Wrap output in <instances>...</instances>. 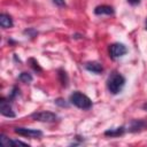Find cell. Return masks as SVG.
<instances>
[{
	"label": "cell",
	"mask_w": 147,
	"mask_h": 147,
	"mask_svg": "<svg viewBox=\"0 0 147 147\" xmlns=\"http://www.w3.org/2000/svg\"><path fill=\"white\" fill-rule=\"evenodd\" d=\"M144 109H145V110H147V102L144 105Z\"/></svg>",
	"instance_id": "cell-18"
},
{
	"label": "cell",
	"mask_w": 147,
	"mask_h": 147,
	"mask_svg": "<svg viewBox=\"0 0 147 147\" xmlns=\"http://www.w3.org/2000/svg\"><path fill=\"white\" fill-rule=\"evenodd\" d=\"M54 3H56L57 6H63L64 5V0H54Z\"/></svg>",
	"instance_id": "cell-16"
},
{
	"label": "cell",
	"mask_w": 147,
	"mask_h": 147,
	"mask_svg": "<svg viewBox=\"0 0 147 147\" xmlns=\"http://www.w3.org/2000/svg\"><path fill=\"white\" fill-rule=\"evenodd\" d=\"M127 2L131 5H138L140 2V0H127Z\"/></svg>",
	"instance_id": "cell-17"
},
{
	"label": "cell",
	"mask_w": 147,
	"mask_h": 147,
	"mask_svg": "<svg viewBox=\"0 0 147 147\" xmlns=\"http://www.w3.org/2000/svg\"><path fill=\"white\" fill-rule=\"evenodd\" d=\"M0 113L7 117H15V113L13 111L9 102H7L5 99H1L0 101Z\"/></svg>",
	"instance_id": "cell-6"
},
{
	"label": "cell",
	"mask_w": 147,
	"mask_h": 147,
	"mask_svg": "<svg viewBox=\"0 0 147 147\" xmlns=\"http://www.w3.org/2000/svg\"><path fill=\"white\" fill-rule=\"evenodd\" d=\"M126 52H127V49L123 44L116 42V44H113V45L109 46V53H110V56L113 59L121 57L124 54H126Z\"/></svg>",
	"instance_id": "cell-4"
},
{
	"label": "cell",
	"mask_w": 147,
	"mask_h": 147,
	"mask_svg": "<svg viewBox=\"0 0 147 147\" xmlns=\"http://www.w3.org/2000/svg\"><path fill=\"white\" fill-rule=\"evenodd\" d=\"M30 62L32 63V67H33V69H34V70H37V71H41V68L39 67L38 62H36L33 59H30Z\"/></svg>",
	"instance_id": "cell-14"
},
{
	"label": "cell",
	"mask_w": 147,
	"mask_h": 147,
	"mask_svg": "<svg viewBox=\"0 0 147 147\" xmlns=\"http://www.w3.org/2000/svg\"><path fill=\"white\" fill-rule=\"evenodd\" d=\"M0 25L5 29H8V28H11L13 26V20L9 15H6V14H1L0 15Z\"/></svg>",
	"instance_id": "cell-8"
},
{
	"label": "cell",
	"mask_w": 147,
	"mask_h": 147,
	"mask_svg": "<svg viewBox=\"0 0 147 147\" xmlns=\"http://www.w3.org/2000/svg\"><path fill=\"white\" fill-rule=\"evenodd\" d=\"M31 117L39 122H54L57 119V116L51 111H39L31 115Z\"/></svg>",
	"instance_id": "cell-3"
},
{
	"label": "cell",
	"mask_w": 147,
	"mask_h": 147,
	"mask_svg": "<svg viewBox=\"0 0 147 147\" xmlns=\"http://www.w3.org/2000/svg\"><path fill=\"white\" fill-rule=\"evenodd\" d=\"M145 26H146V28H145V29H146V30H147V18H146V25H145Z\"/></svg>",
	"instance_id": "cell-19"
},
{
	"label": "cell",
	"mask_w": 147,
	"mask_h": 147,
	"mask_svg": "<svg viewBox=\"0 0 147 147\" xmlns=\"http://www.w3.org/2000/svg\"><path fill=\"white\" fill-rule=\"evenodd\" d=\"M14 145H21V146H29L26 142H22L20 140H14Z\"/></svg>",
	"instance_id": "cell-15"
},
{
	"label": "cell",
	"mask_w": 147,
	"mask_h": 147,
	"mask_svg": "<svg viewBox=\"0 0 147 147\" xmlns=\"http://www.w3.org/2000/svg\"><path fill=\"white\" fill-rule=\"evenodd\" d=\"M20 80L23 83H31L32 82V76L28 72H22L20 75Z\"/></svg>",
	"instance_id": "cell-12"
},
{
	"label": "cell",
	"mask_w": 147,
	"mask_h": 147,
	"mask_svg": "<svg viewBox=\"0 0 147 147\" xmlns=\"http://www.w3.org/2000/svg\"><path fill=\"white\" fill-rule=\"evenodd\" d=\"M70 102L80 109H90L92 107L91 99L80 92H74L70 95Z\"/></svg>",
	"instance_id": "cell-2"
},
{
	"label": "cell",
	"mask_w": 147,
	"mask_h": 147,
	"mask_svg": "<svg viewBox=\"0 0 147 147\" xmlns=\"http://www.w3.org/2000/svg\"><path fill=\"white\" fill-rule=\"evenodd\" d=\"M60 76L62 77V79H61V83H62V85H67V82H68V78H67V75H65V71H63V70H60Z\"/></svg>",
	"instance_id": "cell-13"
},
{
	"label": "cell",
	"mask_w": 147,
	"mask_h": 147,
	"mask_svg": "<svg viewBox=\"0 0 147 147\" xmlns=\"http://www.w3.org/2000/svg\"><path fill=\"white\" fill-rule=\"evenodd\" d=\"M94 13L96 15H113L114 14V8L107 5H102V6H98L94 9Z\"/></svg>",
	"instance_id": "cell-7"
},
{
	"label": "cell",
	"mask_w": 147,
	"mask_h": 147,
	"mask_svg": "<svg viewBox=\"0 0 147 147\" xmlns=\"http://www.w3.org/2000/svg\"><path fill=\"white\" fill-rule=\"evenodd\" d=\"M0 140H1L2 146H5V147L14 146V140H9V139H8L6 136H3V134H1V136H0Z\"/></svg>",
	"instance_id": "cell-11"
},
{
	"label": "cell",
	"mask_w": 147,
	"mask_h": 147,
	"mask_svg": "<svg viewBox=\"0 0 147 147\" xmlns=\"http://www.w3.org/2000/svg\"><path fill=\"white\" fill-rule=\"evenodd\" d=\"M123 131H124V129H123V127H117V129H111V130L106 131V132H105V134H106V136H110V137H116V136L122 134V133H123Z\"/></svg>",
	"instance_id": "cell-10"
},
{
	"label": "cell",
	"mask_w": 147,
	"mask_h": 147,
	"mask_svg": "<svg viewBox=\"0 0 147 147\" xmlns=\"http://www.w3.org/2000/svg\"><path fill=\"white\" fill-rule=\"evenodd\" d=\"M15 133L23 136V137H29V138H38L42 136V132L39 130H34V129H26V127H16Z\"/></svg>",
	"instance_id": "cell-5"
},
{
	"label": "cell",
	"mask_w": 147,
	"mask_h": 147,
	"mask_svg": "<svg viewBox=\"0 0 147 147\" xmlns=\"http://www.w3.org/2000/svg\"><path fill=\"white\" fill-rule=\"evenodd\" d=\"M85 68H86L88 71H92V72H94V74H100V72L103 70L102 65H101L100 63H98V62H88V63H86Z\"/></svg>",
	"instance_id": "cell-9"
},
{
	"label": "cell",
	"mask_w": 147,
	"mask_h": 147,
	"mask_svg": "<svg viewBox=\"0 0 147 147\" xmlns=\"http://www.w3.org/2000/svg\"><path fill=\"white\" fill-rule=\"evenodd\" d=\"M124 84H125V78L118 72H113L107 79V88L113 94L119 93Z\"/></svg>",
	"instance_id": "cell-1"
}]
</instances>
